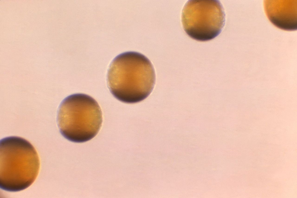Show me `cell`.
<instances>
[{
    "label": "cell",
    "instance_id": "cell-1",
    "mask_svg": "<svg viewBox=\"0 0 297 198\" xmlns=\"http://www.w3.org/2000/svg\"><path fill=\"white\" fill-rule=\"evenodd\" d=\"M152 64L140 53L129 51L116 56L109 67L107 81L112 95L119 101L134 103L146 99L155 82Z\"/></svg>",
    "mask_w": 297,
    "mask_h": 198
},
{
    "label": "cell",
    "instance_id": "cell-2",
    "mask_svg": "<svg viewBox=\"0 0 297 198\" xmlns=\"http://www.w3.org/2000/svg\"><path fill=\"white\" fill-rule=\"evenodd\" d=\"M38 154L28 141L17 136L4 138L0 141V187L17 192L30 186L39 173Z\"/></svg>",
    "mask_w": 297,
    "mask_h": 198
},
{
    "label": "cell",
    "instance_id": "cell-3",
    "mask_svg": "<svg viewBox=\"0 0 297 198\" xmlns=\"http://www.w3.org/2000/svg\"><path fill=\"white\" fill-rule=\"evenodd\" d=\"M57 121L60 132L64 138L73 142L82 143L98 133L102 124V112L93 98L84 94H75L61 103Z\"/></svg>",
    "mask_w": 297,
    "mask_h": 198
},
{
    "label": "cell",
    "instance_id": "cell-4",
    "mask_svg": "<svg viewBox=\"0 0 297 198\" xmlns=\"http://www.w3.org/2000/svg\"><path fill=\"white\" fill-rule=\"evenodd\" d=\"M181 18L187 34L201 41L210 40L218 36L225 21L223 8L216 0L188 1L183 9Z\"/></svg>",
    "mask_w": 297,
    "mask_h": 198
},
{
    "label": "cell",
    "instance_id": "cell-5",
    "mask_svg": "<svg viewBox=\"0 0 297 198\" xmlns=\"http://www.w3.org/2000/svg\"><path fill=\"white\" fill-rule=\"evenodd\" d=\"M265 11L275 26L286 31L297 29V0H265Z\"/></svg>",
    "mask_w": 297,
    "mask_h": 198
}]
</instances>
